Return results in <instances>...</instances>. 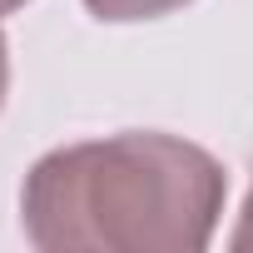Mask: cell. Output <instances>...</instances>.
<instances>
[{
  "instance_id": "cell-2",
  "label": "cell",
  "mask_w": 253,
  "mask_h": 253,
  "mask_svg": "<svg viewBox=\"0 0 253 253\" xmlns=\"http://www.w3.org/2000/svg\"><path fill=\"white\" fill-rule=\"evenodd\" d=\"M189 0H84V10L94 20H109V25H129V20H159V15H174L184 10Z\"/></svg>"
},
{
  "instance_id": "cell-3",
  "label": "cell",
  "mask_w": 253,
  "mask_h": 253,
  "mask_svg": "<svg viewBox=\"0 0 253 253\" xmlns=\"http://www.w3.org/2000/svg\"><path fill=\"white\" fill-rule=\"evenodd\" d=\"M233 248H253V189L243 199V213H238V228H233Z\"/></svg>"
},
{
  "instance_id": "cell-1",
  "label": "cell",
  "mask_w": 253,
  "mask_h": 253,
  "mask_svg": "<svg viewBox=\"0 0 253 253\" xmlns=\"http://www.w3.org/2000/svg\"><path fill=\"white\" fill-rule=\"evenodd\" d=\"M228 199L223 164L154 129L50 149L20 189L25 238L45 253H194Z\"/></svg>"
},
{
  "instance_id": "cell-4",
  "label": "cell",
  "mask_w": 253,
  "mask_h": 253,
  "mask_svg": "<svg viewBox=\"0 0 253 253\" xmlns=\"http://www.w3.org/2000/svg\"><path fill=\"white\" fill-rule=\"evenodd\" d=\"M5 84H10V60H5V35H0V104H5Z\"/></svg>"
},
{
  "instance_id": "cell-5",
  "label": "cell",
  "mask_w": 253,
  "mask_h": 253,
  "mask_svg": "<svg viewBox=\"0 0 253 253\" xmlns=\"http://www.w3.org/2000/svg\"><path fill=\"white\" fill-rule=\"evenodd\" d=\"M25 0H0V15H10V10H20Z\"/></svg>"
}]
</instances>
